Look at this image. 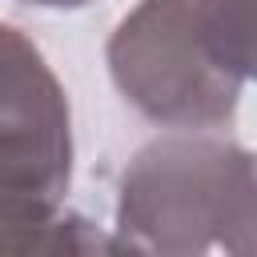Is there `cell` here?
Instances as JSON below:
<instances>
[{
	"label": "cell",
	"instance_id": "cell-2",
	"mask_svg": "<svg viewBox=\"0 0 257 257\" xmlns=\"http://www.w3.org/2000/svg\"><path fill=\"white\" fill-rule=\"evenodd\" d=\"M124 100L157 124L217 128L237 112L241 80L209 52L193 0H141L108 40Z\"/></svg>",
	"mask_w": 257,
	"mask_h": 257
},
{
	"label": "cell",
	"instance_id": "cell-6",
	"mask_svg": "<svg viewBox=\"0 0 257 257\" xmlns=\"http://www.w3.org/2000/svg\"><path fill=\"white\" fill-rule=\"evenodd\" d=\"M24 4H40V8H80L88 0H24Z\"/></svg>",
	"mask_w": 257,
	"mask_h": 257
},
{
	"label": "cell",
	"instance_id": "cell-3",
	"mask_svg": "<svg viewBox=\"0 0 257 257\" xmlns=\"http://www.w3.org/2000/svg\"><path fill=\"white\" fill-rule=\"evenodd\" d=\"M72 177L68 100L40 48L0 20V185L60 201Z\"/></svg>",
	"mask_w": 257,
	"mask_h": 257
},
{
	"label": "cell",
	"instance_id": "cell-5",
	"mask_svg": "<svg viewBox=\"0 0 257 257\" xmlns=\"http://www.w3.org/2000/svg\"><path fill=\"white\" fill-rule=\"evenodd\" d=\"M209 52L237 76L257 80V0H193Z\"/></svg>",
	"mask_w": 257,
	"mask_h": 257
},
{
	"label": "cell",
	"instance_id": "cell-4",
	"mask_svg": "<svg viewBox=\"0 0 257 257\" xmlns=\"http://www.w3.org/2000/svg\"><path fill=\"white\" fill-rule=\"evenodd\" d=\"M100 245V233L60 201L0 185V253H88Z\"/></svg>",
	"mask_w": 257,
	"mask_h": 257
},
{
	"label": "cell",
	"instance_id": "cell-1",
	"mask_svg": "<svg viewBox=\"0 0 257 257\" xmlns=\"http://www.w3.org/2000/svg\"><path fill=\"white\" fill-rule=\"evenodd\" d=\"M116 245L257 257V157L213 137L145 145L120 177Z\"/></svg>",
	"mask_w": 257,
	"mask_h": 257
}]
</instances>
